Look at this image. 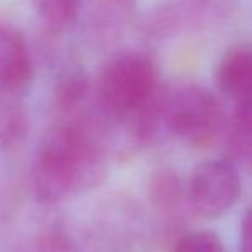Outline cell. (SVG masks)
Wrapping results in <instances>:
<instances>
[{
	"label": "cell",
	"mask_w": 252,
	"mask_h": 252,
	"mask_svg": "<svg viewBox=\"0 0 252 252\" xmlns=\"http://www.w3.org/2000/svg\"><path fill=\"white\" fill-rule=\"evenodd\" d=\"M129 119L136 137L144 144L179 139L194 148H208L225 129L221 103L197 84L158 86Z\"/></svg>",
	"instance_id": "cell-1"
},
{
	"label": "cell",
	"mask_w": 252,
	"mask_h": 252,
	"mask_svg": "<svg viewBox=\"0 0 252 252\" xmlns=\"http://www.w3.org/2000/svg\"><path fill=\"white\" fill-rule=\"evenodd\" d=\"M105 146L88 117L67 119L47 137L34 165V186L41 197L57 201L105 175Z\"/></svg>",
	"instance_id": "cell-2"
},
{
	"label": "cell",
	"mask_w": 252,
	"mask_h": 252,
	"mask_svg": "<svg viewBox=\"0 0 252 252\" xmlns=\"http://www.w3.org/2000/svg\"><path fill=\"white\" fill-rule=\"evenodd\" d=\"M159 86L158 67L148 53L124 50L101 65L94 83V98L103 113L129 119Z\"/></svg>",
	"instance_id": "cell-3"
},
{
	"label": "cell",
	"mask_w": 252,
	"mask_h": 252,
	"mask_svg": "<svg viewBox=\"0 0 252 252\" xmlns=\"http://www.w3.org/2000/svg\"><path fill=\"white\" fill-rule=\"evenodd\" d=\"M237 5L239 0H163L144 17L143 31L151 38L165 40L204 30L223 23Z\"/></svg>",
	"instance_id": "cell-4"
},
{
	"label": "cell",
	"mask_w": 252,
	"mask_h": 252,
	"mask_svg": "<svg viewBox=\"0 0 252 252\" xmlns=\"http://www.w3.org/2000/svg\"><path fill=\"white\" fill-rule=\"evenodd\" d=\"M239 166L228 158L209 159L196 166L187 182V199L192 213L206 218L226 213L240 196Z\"/></svg>",
	"instance_id": "cell-5"
},
{
	"label": "cell",
	"mask_w": 252,
	"mask_h": 252,
	"mask_svg": "<svg viewBox=\"0 0 252 252\" xmlns=\"http://www.w3.org/2000/svg\"><path fill=\"white\" fill-rule=\"evenodd\" d=\"M33 79V59L24 36L0 23V94L14 96Z\"/></svg>",
	"instance_id": "cell-6"
},
{
	"label": "cell",
	"mask_w": 252,
	"mask_h": 252,
	"mask_svg": "<svg viewBox=\"0 0 252 252\" xmlns=\"http://www.w3.org/2000/svg\"><path fill=\"white\" fill-rule=\"evenodd\" d=\"M148 196L156 215L170 225L182 223L186 213L192 211L187 199V184L173 170H158L153 173Z\"/></svg>",
	"instance_id": "cell-7"
},
{
	"label": "cell",
	"mask_w": 252,
	"mask_h": 252,
	"mask_svg": "<svg viewBox=\"0 0 252 252\" xmlns=\"http://www.w3.org/2000/svg\"><path fill=\"white\" fill-rule=\"evenodd\" d=\"M216 86L220 93L235 101L252 96V48L233 47L216 65Z\"/></svg>",
	"instance_id": "cell-8"
},
{
	"label": "cell",
	"mask_w": 252,
	"mask_h": 252,
	"mask_svg": "<svg viewBox=\"0 0 252 252\" xmlns=\"http://www.w3.org/2000/svg\"><path fill=\"white\" fill-rule=\"evenodd\" d=\"M137 0H94L90 10V34L98 45H108L124 33L136 12Z\"/></svg>",
	"instance_id": "cell-9"
},
{
	"label": "cell",
	"mask_w": 252,
	"mask_h": 252,
	"mask_svg": "<svg viewBox=\"0 0 252 252\" xmlns=\"http://www.w3.org/2000/svg\"><path fill=\"white\" fill-rule=\"evenodd\" d=\"M226 148L228 159L252 172V96L237 101V108L226 126Z\"/></svg>",
	"instance_id": "cell-10"
},
{
	"label": "cell",
	"mask_w": 252,
	"mask_h": 252,
	"mask_svg": "<svg viewBox=\"0 0 252 252\" xmlns=\"http://www.w3.org/2000/svg\"><path fill=\"white\" fill-rule=\"evenodd\" d=\"M91 94V84L81 67H67L59 76L53 93L57 113L67 119L79 115L81 108L86 105Z\"/></svg>",
	"instance_id": "cell-11"
},
{
	"label": "cell",
	"mask_w": 252,
	"mask_h": 252,
	"mask_svg": "<svg viewBox=\"0 0 252 252\" xmlns=\"http://www.w3.org/2000/svg\"><path fill=\"white\" fill-rule=\"evenodd\" d=\"M36 16L52 30H63L77 19L83 0H28Z\"/></svg>",
	"instance_id": "cell-12"
},
{
	"label": "cell",
	"mask_w": 252,
	"mask_h": 252,
	"mask_svg": "<svg viewBox=\"0 0 252 252\" xmlns=\"http://www.w3.org/2000/svg\"><path fill=\"white\" fill-rule=\"evenodd\" d=\"M26 117L16 103H0V143L14 141L24 132Z\"/></svg>",
	"instance_id": "cell-13"
},
{
	"label": "cell",
	"mask_w": 252,
	"mask_h": 252,
	"mask_svg": "<svg viewBox=\"0 0 252 252\" xmlns=\"http://www.w3.org/2000/svg\"><path fill=\"white\" fill-rule=\"evenodd\" d=\"M170 252H225V247L215 233L194 232L180 237Z\"/></svg>",
	"instance_id": "cell-14"
},
{
	"label": "cell",
	"mask_w": 252,
	"mask_h": 252,
	"mask_svg": "<svg viewBox=\"0 0 252 252\" xmlns=\"http://www.w3.org/2000/svg\"><path fill=\"white\" fill-rule=\"evenodd\" d=\"M240 252H252V206L247 209L240 225Z\"/></svg>",
	"instance_id": "cell-15"
}]
</instances>
